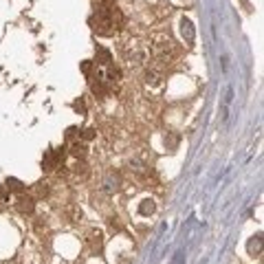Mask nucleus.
<instances>
[{"label": "nucleus", "instance_id": "obj_1", "mask_svg": "<svg viewBox=\"0 0 264 264\" xmlns=\"http://www.w3.org/2000/svg\"><path fill=\"white\" fill-rule=\"evenodd\" d=\"M91 27L97 31L99 35H110L115 31V27H112V7L110 5H101L95 9V16L91 18Z\"/></svg>", "mask_w": 264, "mask_h": 264}, {"label": "nucleus", "instance_id": "obj_2", "mask_svg": "<svg viewBox=\"0 0 264 264\" xmlns=\"http://www.w3.org/2000/svg\"><path fill=\"white\" fill-rule=\"evenodd\" d=\"M174 49V42L170 35H154L152 38V53H154V57H159V59H165L167 57V53H172Z\"/></svg>", "mask_w": 264, "mask_h": 264}, {"label": "nucleus", "instance_id": "obj_3", "mask_svg": "<svg viewBox=\"0 0 264 264\" xmlns=\"http://www.w3.org/2000/svg\"><path fill=\"white\" fill-rule=\"evenodd\" d=\"M125 59H128L130 66H141L148 59V51L143 49V44H139V42H130L125 46Z\"/></svg>", "mask_w": 264, "mask_h": 264}, {"label": "nucleus", "instance_id": "obj_4", "mask_svg": "<svg viewBox=\"0 0 264 264\" xmlns=\"http://www.w3.org/2000/svg\"><path fill=\"white\" fill-rule=\"evenodd\" d=\"M16 207H18V212H20V214H33V209H35L33 196L20 194V196H18V201H16Z\"/></svg>", "mask_w": 264, "mask_h": 264}, {"label": "nucleus", "instance_id": "obj_5", "mask_svg": "<svg viewBox=\"0 0 264 264\" xmlns=\"http://www.w3.org/2000/svg\"><path fill=\"white\" fill-rule=\"evenodd\" d=\"M181 33H183V38H185V42H194V38H196V31H194V25L187 20V18H183L181 20Z\"/></svg>", "mask_w": 264, "mask_h": 264}, {"label": "nucleus", "instance_id": "obj_6", "mask_svg": "<svg viewBox=\"0 0 264 264\" xmlns=\"http://www.w3.org/2000/svg\"><path fill=\"white\" fill-rule=\"evenodd\" d=\"M95 57H97V64H99V66H110V64H112L110 51L104 49V46H97V51H95Z\"/></svg>", "mask_w": 264, "mask_h": 264}, {"label": "nucleus", "instance_id": "obj_7", "mask_svg": "<svg viewBox=\"0 0 264 264\" xmlns=\"http://www.w3.org/2000/svg\"><path fill=\"white\" fill-rule=\"evenodd\" d=\"M119 187H121V178H119L117 174H108L106 181H104V189L106 191H117Z\"/></svg>", "mask_w": 264, "mask_h": 264}, {"label": "nucleus", "instance_id": "obj_8", "mask_svg": "<svg viewBox=\"0 0 264 264\" xmlns=\"http://www.w3.org/2000/svg\"><path fill=\"white\" fill-rule=\"evenodd\" d=\"M5 187H7L9 191H16V194H22V191H25V183L22 181H18V178H7V183H5Z\"/></svg>", "mask_w": 264, "mask_h": 264}, {"label": "nucleus", "instance_id": "obj_9", "mask_svg": "<svg viewBox=\"0 0 264 264\" xmlns=\"http://www.w3.org/2000/svg\"><path fill=\"white\" fill-rule=\"evenodd\" d=\"M55 165H57V161H55V157H53V150H49V152L44 154V159H42V170L51 172Z\"/></svg>", "mask_w": 264, "mask_h": 264}, {"label": "nucleus", "instance_id": "obj_10", "mask_svg": "<svg viewBox=\"0 0 264 264\" xmlns=\"http://www.w3.org/2000/svg\"><path fill=\"white\" fill-rule=\"evenodd\" d=\"M71 154H73L75 159H84L86 157V146H84L82 141H75L73 146H71Z\"/></svg>", "mask_w": 264, "mask_h": 264}, {"label": "nucleus", "instance_id": "obj_11", "mask_svg": "<svg viewBox=\"0 0 264 264\" xmlns=\"http://www.w3.org/2000/svg\"><path fill=\"white\" fill-rule=\"evenodd\" d=\"M154 201L152 198H146V201H141V205H139V212L143 214V216H150V214H154Z\"/></svg>", "mask_w": 264, "mask_h": 264}, {"label": "nucleus", "instance_id": "obj_12", "mask_svg": "<svg viewBox=\"0 0 264 264\" xmlns=\"http://www.w3.org/2000/svg\"><path fill=\"white\" fill-rule=\"evenodd\" d=\"M146 82L150 84V86H159V84H161V73H159V71H148Z\"/></svg>", "mask_w": 264, "mask_h": 264}, {"label": "nucleus", "instance_id": "obj_13", "mask_svg": "<svg viewBox=\"0 0 264 264\" xmlns=\"http://www.w3.org/2000/svg\"><path fill=\"white\" fill-rule=\"evenodd\" d=\"M91 244L95 249L104 247V236H101V231H91Z\"/></svg>", "mask_w": 264, "mask_h": 264}, {"label": "nucleus", "instance_id": "obj_14", "mask_svg": "<svg viewBox=\"0 0 264 264\" xmlns=\"http://www.w3.org/2000/svg\"><path fill=\"white\" fill-rule=\"evenodd\" d=\"M95 137H97V130H95V128H86V130L82 132V139L84 141H91V139H95Z\"/></svg>", "mask_w": 264, "mask_h": 264}, {"label": "nucleus", "instance_id": "obj_15", "mask_svg": "<svg viewBox=\"0 0 264 264\" xmlns=\"http://www.w3.org/2000/svg\"><path fill=\"white\" fill-rule=\"evenodd\" d=\"M53 157H55V161H57V163H59V161H64V157H66V148L62 146V148L53 150Z\"/></svg>", "mask_w": 264, "mask_h": 264}, {"label": "nucleus", "instance_id": "obj_16", "mask_svg": "<svg viewBox=\"0 0 264 264\" xmlns=\"http://www.w3.org/2000/svg\"><path fill=\"white\" fill-rule=\"evenodd\" d=\"M38 194H40V196L49 194V187H46V183H38Z\"/></svg>", "mask_w": 264, "mask_h": 264}, {"label": "nucleus", "instance_id": "obj_17", "mask_svg": "<svg viewBox=\"0 0 264 264\" xmlns=\"http://www.w3.org/2000/svg\"><path fill=\"white\" fill-rule=\"evenodd\" d=\"M82 73H84V75L91 73V62H82Z\"/></svg>", "mask_w": 264, "mask_h": 264}, {"label": "nucleus", "instance_id": "obj_18", "mask_svg": "<svg viewBox=\"0 0 264 264\" xmlns=\"http://www.w3.org/2000/svg\"><path fill=\"white\" fill-rule=\"evenodd\" d=\"M7 198V187L5 185H0V201H5Z\"/></svg>", "mask_w": 264, "mask_h": 264}, {"label": "nucleus", "instance_id": "obj_19", "mask_svg": "<svg viewBox=\"0 0 264 264\" xmlns=\"http://www.w3.org/2000/svg\"><path fill=\"white\" fill-rule=\"evenodd\" d=\"M75 110H80V112H84V110H86V106H84V101H75Z\"/></svg>", "mask_w": 264, "mask_h": 264}]
</instances>
